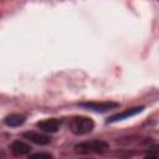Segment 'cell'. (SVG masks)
Here are the masks:
<instances>
[{
  "label": "cell",
  "instance_id": "obj_2",
  "mask_svg": "<svg viewBox=\"0 0 159 159\" xmlns=\"http://www.w3.org/2000/svg\"><path fill=\"white\" fill-rule=\"evenodd\" d=\"M94 122L89 117L78 116L73 117L70 122V130L76 135H84L93 130Z\"/></svg>",
  "mask_w": 159,
  "mask_h": 159
},
{
  "label": "cell",
  "instance_id": "obj_3",
  "mask_svg": "<svg viewBox=\"0 0 159 159\" xmlns=\"http://www.w3.org/2000/svg\"><path fill=\"white\" fill-rule=\"evenodd\" d=\"M80 106L83 107V108L94 111V112L104 113V112H108L111 109L118 108L119 107V103L111 102V101H107V102H84V103H80Z\"/></svg>",
  "mask_w": 159,
  "mask_h": 159
},
{
  "label": "cell",
  "instance_id": "obj_8",
  "mask_svg": "<svg viewBox=\"0 0 159 159\" xmlns=\"http://www.w3.org/2000/svg\"><path fill=\"white\" fill-rule=\"evenodd\" d=\"M26 120V117L24 114H20V113H11L9 116L5 117L4 119V123L7 125V127H20L21 124H24Z\"/></svg>",
  "mask_w": 159,
  "mask_h": 159
},
{
  "label": "cell",
  "instance_id": "obj_5",
  "mask_svg": "<svg viewBox=\"0 0 159 159\" xmlns=\"http://www.w3.org/2000/svg\"><path fill=\"white\" fill-rule=\"evenodd\" d=\"M22 137L27 140H30L31 143L39 144V145H46L51 142V137L47 134H42V133H37V132H25L22 134Z\"/></svg>",
  "mask_w": 159,
  "mask_h": 159
},
{
  "label": "cell",
  "instance_id": "obj_9",
  "mask_svg": "<svg viewBox=\"0 0 159 159\" xmlns=\"http://www.w3.org/2000/svg\"><path fill=\"white\" fill-rule=\"evenodd\" d=\"M27 159H53V157H52V154H50V153L40 152V153L30 154V155L27 157Z\"/></svg>",
  "mask_w": 159,
  "mask_h": 159
},
{
  "label": "cell",
  "instance_id": "obj_1",
  "mask_svg": "<svg viewBox=\"0 0 159 159\" xmlns=\"http://www.w3.org/2000/svg\"><path fill=\"white\" fill-rule=\"evenodd\" d=\"M75 152L77 154H102L109 149V144L106 140L96 139V140H87L81 142L75 145Z\"/></svg>",
  "mask_w": 159,
  "mask_h": 159
},
{
  "label": "cell",
  "instance_id": "obj_7",
  "mask_svg": "<svg viewBox=\"0 0 159 159\" xmlns=\"http://www.w3.org/2000/svg\"><path fill=\"white\" fill-rule=\"evenodd\" d=\"M10 150L14 155L16 157H21V155H25V154H29L30 150H31V147L30 144L25 143V142H21V140H15L11 145H10Z\"/></svg>",
  "mask_w": 159,
  "mask_h": 159
},
{
  "label": "cell",
  "instance_id": "obj_10",
  "mask_svg": "<svg viewBox=\"0 0 159 159\" xmlns=\"http://www.w3.org/2000/svg\"><path fill=\"white\" fill-rule=\"evenodd\" d=\"M144 159H158V148L157 147L150 148Z\"/></svg>",
  "mask_w": 159,
  "mask_h": 159
},
{
  "label": "cell",
  "instance_id": "obj_4",
  "mask_svg": "<svg viewBox=\"0 0 159 159\" xmlns=\"http://www.w3.org/2000/svg\"><path fill=\"white\" fill-rule=\"evenodd\" d=\"M36 127L45 133H56L61 127V120L57 118H48L37 122Z\"/></svg>",
  "mask_w": 159,
  "mask_h": 159
},
{
  "label": "cell",
  "instance_id": "obj_6",
  "mask_svg": "<svg viewBox=\"0 0 159 159\" xmlns=\"http://www.w3.org/2000/svg\"><path fill=\"white\" fill-rule=\"evenodd\" d=\"M144 108L143 107H134V108H128L125 109L124 112H120V113H117V114H113L112 117L108 118V123H113V122H118V120H122V119H125V118H129V117H133L138 113H140Z\"/></svg>",
  "mask_w": 159,
  "mask_h": 159
}]
</instances>
